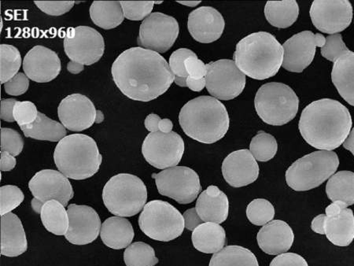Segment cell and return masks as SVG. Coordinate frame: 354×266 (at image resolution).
<instances>
[{
    "label": "cell",
    "instance_id": "obj_1",
    "mask_svg": "<svg viewBox=\"0 0 354 266\" xmlns=\"http://www.w3.org/2000/svg\"><path fill=\"white\" fill-rule=\"evenodd\" d=\"M111 73L119 90L129 99L140 102H150L167 93L175 77L161 55L140 47L120 55Z\"/></svg>",
    "mask_w": 354,
    "mask_h": 266
},
{
    "label": "cell",
    "instance_id": "obj_2",
    "mask_svg": "<svg viewBox=\"0 0 354 266\" xmlns=\"http://www.w3.org/2000/svg\"><path fill=\"white\" fill-rule=\"evenodd\" d=\"M349 110L332 99L313 102L302 111L299 129L301 137L314 149L333 151L344 144L352 128Z\"/></svg>",
    "mask_w": 354,
    "mask_h": 266
},
{
    "label": "cell",
    "instance_id": "obj_3",
    "mask_svg": "<svg viewBox=\"0 0 354 266\" xmlns=\"http://www.w3.org/2000/svg\"><path fill=\"white\" fill-rule=\"evenodd\" d=\"M179 122L187 137L205 144H214L224 137L230 124L225 106L207 95L199 96L183 106Z\"/></svg>",
    "mask_w": 354,
    "mask_h": 266
},
{
    "label": "cell",
    "instance_id": "obj_4",
    "mask_svg": "<svg viewBox=\"0 0 354 266\" xmlns=\"http://www.w3.org/2000/svg\"><path fill=\"white\" fill-rule=\"evenodd\" d=\"M234 60L245 75L266 80L275 76L283 65V45L271 33H251L237 44Z\"/></svg>",
    "mask_w": 354,
    "mask_h": 266
},
{
    "label": "cell",
    "instance_id": "obj_5",
    "mask_svg": "<svg viewBox=\"0 0 354 266\" xmlns=\"http://www.w3.org/2000/svg\"><path fill=\"white\" fill-rule=\"evenodd\" d=\"M54 160L59 172L67 178L82 180L98 173L102 157L93 138L87 135L72 134L56 146Z\"/></svg>",
    "mask_w": 354,
    "mask_h": 266
},
{
    "label": "cell",
    "instance_id": "obj_6",
    "mask_svg": "<svg viewBox=\"0 0 354 266\" xmlns=\"http://www.w3.org/2000/svg\"><path fill=\"white\" fill-rule=\"evenodd\" d=\"M102 200L108 211L115 216L133 217L146 205L147 187L133 174H118L104 186Z\"/></svg>",
    "mask_w": 354,
    "mask_h": 266
},
{
    "label": "cell",
    "instance_id": "obj_7",
    "mask_svg": "<svg viewBox=\"0 0 354 266\" xmlns=\"http://www.w3.org/2000/svg\"><path fill=\"white\" fill-rule=\"evenodd\" d=\"M339 166V160L335 152L314 151L299 158L288 168L287 184L296 191L316 189L333 177Z\"/></svg>",
    "mask_w": 354,
    "mask_h": 266
},
{
    "label": "cell",
    "instance_id": "obj_8",
    "mask_svg": "<svg viewBox=\"0 0 354 266\" xmlns=\"http://www.w3.org/2000/svg\"><path fill=\"white\" fill-rule=\"evenodd\" d=\"M254 106L262 121L270 126H282L298 114L299 99L287 84L271 82L259 89Z\"/></svg>",
    "mask_w": 354,
    "mask_h": 266
},
{
    "label": "cell",
    "instance_id": "obj_9",
    "mask_svg": "<svg viewBox=\"0 0 354 266\" xmlns=\"http://www.w3.org/2000/svg\"><path fill=\"white\" fill-rule=\"evenodd\" d=\"M139 225L147 236L162 242L176 239L185 228L184 216L178 209L162 200L147 203L140 213Z\"/></svg>",
    "mask_w": 354,
    "mask_h": 266
},
{
    "label": "cell",
    "instance_id": "obj_10",
    "mask_svg": "<svg viewBox=\"0 0 354 266\" xmlns=\"http://www.w3.org/2000/svg\"><path fill=\"white\" fill-rule=\"evenodd\" d=\"M160 194L170 198L180 205H189L201 191L198 173L186 167H175L152 174Z\"/></svg>",
    "mask_w": 354,
    "mask_h": 266
},
{
    "label": "cell",
    "instance_id": "obj_11",
    "mask_svg": "<svg viewBox=\"0 0 354 266\" xmlns=\"http://www.w3.org/2000/svg\"><path fill=\"white\" fill-rule=\"evenodd\" d=\"M205 88L216 99L232 100L243 93L245 75L235 61L221 59L207 65Z\"/></svg>",
    "mask_w": 354,
    "mask_h": 266
},
{
    "label": "cell",
    "instance_id": "obj_12",
    "mask_svg": "<svg viewBox=\"0 0 354 266\" xmlns=\"http://www.w3.org/2000/svg\"><path fill=\"white\" fill-rule=\"evenodd\" d=\"M179 32L178 21L174 17L155 12L142 21L137 43L140 48L165 53L174 46Z\"/></svg>",
    "mask_w": 354,
    "mask_h": 266
},
{
    "label": "cell",
    "instance_id": "obj_13",
    "mask_svg": "<svg viewBox=\"0 0 354 266\" xmlns=\"http://www.w3.org/2000/svg\"><path fill=\"white\" fill-rule=\"evenodd\" d=\"M185 146L179 134L151 133L142 146V154L151 166L159 169L175 167L184 155Z\"/></svg>",
    "mask_w": 354,
    "mask_h": 266
},
{
    "label": "cell",
    "instance_id": "obj_14",
    "mask_svg": "<svg viewBox=\"0 0 354 266\" xmlns=\"http://www.w3.org/2000/svg\"><path fill=\"white\" fill-rule=\"evenodd\" d=\"M64 49L71 61L83 66L93 65L104 54V39L93 28H70L66 34Z\"/></svg>",
    "mask_w": 354,
    "mask_h": 266
},
{
    "label": "cell",
    "instance_id": "obj_15",
    "mask_svg": "<svg viewBox=\"0 0 354 266\" xmlns=\"http://www.w3.org/2000/svg\"><path fill=\"white\" fill-rule=\"evenodd\" d=\"M310 14L313 26L319 31L333 35L351 26L353 8L348 0H315Z\"/></svg>",
    "mask_w": 354,
    "mask_h": 266
},
{
    "label": "cell",
    "instance_id": "obj_16",
    "mask_svg": "<svg viewBox=\"0 0 354 266\" xmlns=\"http://www.w3.org/2000/svg\"><path fill=\"white\" fill-rule=\"evenodd\" d=\"M326 38L322 34L304 31L295 34L283 44V69L293 73H301L309 66L315 56L317 48H322Z\"/></svg>",
    "mask_w": 354,
    "mask_h": 266
},
{
    "label": "cell",
    "instance_id": "obj_17",
    "mask_svg": "<svg viewBox=\"0 0 354 266\" xmlns=\"http://www.w3.org/2000/svg\"><path fill=\"white\" fill-rule=\"evenodd\" d=\"M68 229L66 239L74 245H86L98 238L101 231L99 214L88 206L71 205L67 209Z\"/></svg>",
    "mask_w": 354,
    "mask_h": 266
},
{
    "label": "cell",
    "instance_id": "obj_18",
    "mask_svg": "<svg viewBox=\"0 0 354 266\" xmlns=\"http://www.w3.org/2000/svg\"><path fill=\"white\" fill-rule=\"evenodd\" d=\"M34 198L47 202L57 200L66 207L74 196L70 180L61 172L44 169L35 174L28 183Z\"/></svg>",
    "mask_w": 354,
    "mask_h": 266
},
{
    "label": "cell",
    "instance_id": "obj_19",
    "mask_svg": "<svg viewBox=\"0 0 354 266\" xmlns=\"http://www.w3.org/2000/svg\"><path fill=\"white\" fill-rule=\"evenodd\" d=\"M97 111L90 99L82 94H72L61 101L58 108L60 122L73 132H82L93 126Z\"/></svg>",
    "mask_w": 354,
    "mask_h": 266
},
{
    "label": "cell",
    "instance_id": "obj_20",
    "mask_svg": "<svg viewBox=\"0 0 354 266\" xmlns=\"http://www.w3.org/2000/svg\"><path fill=\"white\" fill-rule=\"evenodd\" d=\"M23 70L30 80L37 83H48L55 80L62 70L61 60L54 50L35 46L23 60Z\"/></svg>",
    "mask_w": 354,
    "mask_h": 266
},
{
    "label": "cell",
    "instance_id": "obj_21",
    "mask_svg": "<svg viewBox=\"0 0 354 266\" xmlns=\"http://www.w3.org/2000/svg\"><path fill=\"white\" fill-rule=\"evenodd\" d=\"M222 173L226 182L234 188H242L254 182L259 176V166L247 149L228 155L222 164Z\"/></svg>",
    "mask_w": 354,
    "mask_h": 266
},
{
    "label": "cell",
    "instance_id": "obj_22",
    "mask_svg": "<svg viewBox=\"0 0 354 266\" xmlns=\"http://www.w3.org/2000/svg\"><path fill=\"white\" fill-rule=\"evenodd\" d=\"M325 235L338 247H347L354 240V214L344 202H333L326 208Z\"/></svg>",
    "mask_w": 354,
    "mask_h": 266
},
{
    "label": "cell",
    "instance_id": "obj_23",
    "mask_svg": "<svg viewBox=\"0 0 354 266\" xmlns=\"http://www.w3.org/2000/svg\"><path fill=\"white\" fill-rule=\"evenodd\" d=\"M225 27L224 18L214 8H199L188 16V31L199 43L210 44L218 41L224 32Z\"/></svg>",
    "mask_w": 354,
    "mask_h": 266
},
{
    "label": "cell",
    "instance_id": "obj_24",
    "mask_svg": "<svg viewBox=\"0 0 354 266\" xmlns=\"http://www.w3.org/2000/svg\"><path fill=\"white\" fill-rule=\"evenodd\" d=\"M259 246L270 256H279L288 251L293 245L295 235L290 226L281 220H272L259 231Z\"/></svg>",
    "mask_w": 354,
    "mask_h": 266
},
{
    "label": "cell",
    "instance_id": "obj_25",
    "mask_svg": "<svg viewBox=\"0 0 354 266\" xmlns=\"http://www.w3.org/2000/svg\"><path fill=\"white\" fill-rule=\"evenodd\" d=\"M196 209L203 222L221 224L228 217L230 201L218 187L211 185L199 195Z\"/></svg>",
    "mask_w": 354,
    "mask_h": 266
},
{
    "label": "cell",
    "instance_id": "obj_26",
    "mask_svg": "<svg viewBox=\"0 0 354 266\" xmlns=\"http://www.w3.org/2000/svg\"><path fill=\"white\" fill-rule=\"evenodd\" d=\"M28 249L27 238L21 220L9 213L1 217V256L18 257Z\"/></svg>",
    "mask_w": 354,
    "mask_h": 266
},
{
    "label": "cell",
    "instance_id": "obj_27",
    "mask_svg": "<svg viewBox=\"0 0 354 266\" xmlns=\"http://www.w3.org/2000/svg\"><path fill=\"white\" fill-rule=\"evenodd\" d=\"M100 236L108 247L121 250L131 245L135 236L132 224L122 217H111L102 225Z\"/></svg>",
    "mask_w": 354,
    "mask_h": 266
},
{
    "label": "cell",
    "instance_id": "obj_28",
    "mask_svg": "<svg viewBox=\"0 0 354 266\" xmlns=\"http://www.w3.org/2000/svg\"><path fill=\"white\" fill-rule=\"evenodd\" d=\"M332 80L342 98L354 106V53L351 50L334 62Z\"/></svg>",
    "mask_w": 354,
    "mask_h": 266
},
{
    "label": "cell",
    "instance_id": "obj_29",
    "mask_svg": "<svg viewBox=\"0 0 354 266\" xmlns=\"http://www.w3.org/2000/svg\"><path fill=\"white\" fill-rule=\"evenodd\" d=\"M192 239L196 250L214 254L221 251L225 245V230L219 224L203 223L193 231Z\"/></svg>",
    "mask_w": 354,
    "mask_h": 266
},
{
    "label": "cell",
    "instance_id": "obj_30",
    "mask_svg": "<svg viewBox=\"0 0 354 266\" xmlns=\"http://www.w3.org/2000/svg\"><path fill=\"white\" fill-rule=\"evenodd\" d=\"M21 129L26 137L50 142H58L66 135L64 124L53 120L41 112L38 113L35 122L28 126H21Z\"/></svg>",
    "mask_w": 354,
    "mask_h": 266
},
{
    "label": "cell",
    "instance_id": "obj_31",
    "mask_svg": "<svg viewBox=\"0 0 354 266\" xmlns=\"http://www.w3.org/2000/svg\"><path fill=\"white\" fill-rule=\"evenodd\" d=\"M89 11L93 23L104 30L114 29L124 19L122 6L119 1H95Z\"/></svg>",
    "mask_w": 354,
    "mask_h": 266
},
{
    "label": "cell",
    "instance_id": "obj_32",
    "mask_svg": "<svg viewBox=\"0 0 354 266\" xmlns=\"http://www.w3.org/2000/svg\"><path fill=\"white\" fill-rule=\"evenodd\" d=\"M299 7L295 0L268 1L265 15L268 23L279 29H287L298 19Z\"/></svg>",
    "mask_w": 354,
    "mask_h": 266
},
{
    "label": "cell",
    "instance_id": "obj_33",
    "mask_svg": "<svg viewBox=\"0 0 354 266\" xmlns=\"http://www.w3.org/2000/svg\"><path fill=\"white\" fill-rule=\"evenodd\" d=\"M330 200L344 202L348 207L354 205V173L340 171L330 177L326 185Z\"/></svg>",
    "mask_w": 354,
    "mask_h": 266
},
{
    "label": "cell",
    "instance_id": "obj_34",
    "mask_svg": "<svg viewBox=\"0 0 354 266\" xmlns=\"http://www.w3.org/2000/svg\"><path fill=\"white\" fill-rule=\"evenodd\" d=\"M46 229L57 236H65L68 229V216L65 206L57 200L44 203L41 213Z\"/></svg>",
    "mask_w": 354,
    "mask_h": 266
},
{
    "label": "cell",
    "instance_id": "obj_35",
    "mask_svg": "<svg viewBox=\"0 0 354 266\" xmlns=\"http://www.w3.org/2000/svg\"><path fill=\"white\" fill-rule=\"evenodd\" d=\"M209 266H259V264L249 249L232 245L214 254Z\"/></svg>",
    "mask_w": 354,
    "mask_h": 266
},
{
    "label": "cell",
    "instance_id": "obj_36",
    "mask_svg": "<svg viewBox=\"0 0 354 266\" xmlns=\"http://www.w3.org/2000/svg\"><path fill=\"white\" fill-rule=\"evenodd\" d=\"M124 260L127 266H155L158 263L155 250L144 242H136L125 249Z\"/></svg>",
    "mask_w": 354,
    "mask_h": 266
},
{
    "label": "cell",
    "instance_id": "obj_37",
    "mask_svg": "<svg viewBox=\"0 0 354 266\" xmlns=\"http://www.w3.org/2000/svg\"><path fill=\"white\" fill-rule=\"evenodd\" d=\"M1 84H6L18 75L21 66V56L18 48L12 45L1 44L0 46Z\"/></svg>",
    "mask_w": 354,
    "mask_h": 266
},
{
    "label": "cell",
    "instance_id": "obj_38",
    "mask_svg": "<svg viewBox=\"0 0 354 266\" xmlns=\"http://www.w3.org/2000/svg\"><path fill=\"white\" fill-rule=\"evenodd\" d=\"M278 150L277 141L271 134L260 131L251 140L250 151L257 161L266 162L272 160Z\"/></svg>",
    "mask_w": 354,
    "mask_h": 266
},
{
    "label": "cell",
    "instance_id": "obj_39",
    "mask_svg": "<svg viewBox=\"0 0 354 266\" xmlns=\"http://www.w3.org/2000/svg\"><path fill=\"white\" fill-rule=\"evenodd\" d=\"M247 216L250 222L255 225H266L275 217V209L270 201L257 199L248 206Z\"/></svg>",
    "mask_w": 354,
    "mask_h": 266
},
{
    "label": "cell",
    "instance_id": "obj_40",
    "mask_svg": "<svg viewBox=\"0 0 354 266\" xmlns=\"http://www.w3.org/2000/svg\"><path fill=\"white\" fill-rule=\"evenodd\" d=\"M191 57H197L192 50L180 48L171 55L169 65L175 77L174 82L180 87H187V79L189 75L186 70L185 61Z\"/></svg>",
    "mask_w": 354,
    "mask_h": 266
},
{
    "label": "cell",
    "instance_id": "obj_41",
    "mask_svg": "<svg viewBox=\"0 0 354 266\" xmlns=\"http://www.w3.org/2000/svg\"><path fill=\"white\" fill-rule=\"evenodd\" d=\"M0 214L1 217L14 211L24 201L25 196L19 187L5 185L0 189Z\"/></svg>",
    "mask_w": 354,
    "mask_h": 266
},
{
    "label": "cell",
    "instance_id": "obj_42",
    "mask_svg": "<svg viewBox=\"0 0 354 266\" xmlns=\"http://www.w3.org/2000/svg\"><path fill=\"white\" fill-rule=\"evenodd\" d=\"M350 50L342 41L341 34H333L326 37V44L322 48V55L327 60L335 62Z\"/></svg>",
    "mask_w": 354,
    "mask_h": 266
},
{
    "label": "cell",
    "instance_id": "obj_43",
    "mask_svg": "<svg viewBox=\"0 0 354 266\" xmlns=\"http://www.w3.org/2000/svg\"><path fill=\"white\" fill-rule=\"evenodd\" d=\"M124 18L131 21H142L151 15L156 2H121Z\"/></svg>",
    "mask_w": 354,
    "mask_h": 266
},
{
    "label": "cell",
    "instance_id": "obj_44",
    "mask_svg": "<svg viewBox=\"0 0 354 266\" xmlns=\"http://www.w3.org/2000/svg\"><path fill=\"white\" fill-rule=\"evenodd\" d=\"M38 111L30 101H17L14 108V118L20 127L28 126L37 120Z\"/></svg>",
    "mask_w": 354,
    "mask_h": 266
},
{
    "label": "cell",
    "instance_id": "obj_45",
    "mask_svg": "<svg viewBox=\"0 0 354 266\" xmlns=\"http://www.w3.org/2000/svg\"><path fill=\"white\" fill-rule=\"evenodd\" d=\"M23 148L24 140L19 133L11 129H1V151L8 152L15 157L21 154Z\"/></svg>",
    "mask_w": 354,
    "mask_h": 266
},
{
    "label": "cell",
    "instance_id": "obj_46",
    "mask_svg": "<svg viewBox=\"0 0 354 266\" xmlns=\"http://www.w3.org/2000/svg\"><path fill=\"white\" fill-rule=\"evenodd\" d=\"M37 7L44 13L50 16H61L73 8L74 1H34Z\"/></svg>",
    "mask_w": 354,
    "mask_h": 266
},
{
    "label": "cell",
    "instance_id": "obj_47",
    "mask_svg": "<svg viewBox=\"0 0 354 266\" xmlns=\"http://www.w3.org/2000/svg\"><path fill=\"white\" fill-rule=\"evenodd\" d=\"M30 87V78L25 73H19L11 80L4 84L6 93L18 96L26 93Z\"/></svg>",
    "mask_w": 354,
    "mask_h": 266
},
{
    "label": "cell",
    "instance_id": "obj_48",
    "mask_svg": "<svg viewBox=\"0 0 354 266\" xmlns=\"http://www.w3.org/2000/svg\"><path fill=\"white\" fill-rule=\"evenodd\" d=\"M270 266H309L306 259L299 254L285 253L274 258Z\"/></svg>",
    "mask_w": 354,
    "mask_h": 266
},
{
    "label": "cell",
    "instance_id": "obj_49",
    "mask_svg": "<svg viewBox=\"0 0 354 266\" xmlns=\"http://www.w3.org/2000/svg\"><path fill=\"white\" fill-rule=\"evenodd\" d=\"M186 70L190 77L199 80L207 75V65L198 57H191L185 61Z\"/></svg>",
    "mask_w": 354,
    "mask_h": 266
},
{
    "label": "cell",
    "instance_id": "obj_50",
    "mask_svg": "<svg viewBox=\"0 0 354 266\" xmlns=\"http://www.w3.org/2000/svg\"><path fill=\"white\" fill-rule=\"evenodd\" d=\"M183 216L185 218V228L189 231L195 230L203 223V220L198 216L196 208L187 209Z\"/></svg>",
    "mask_w": 354,
    "mask_h": 266
},
{
    "label": "cell",
    "instance_id": "obj_51",
    "mask_svg": "<svg viewBox=\"0 0 354 266\" xmlns=\"http://www.w3.org/2000/svg\"><path fill=\"white\" fill-rule=\"evenodd\" d=\"M17 100L15 99H7L1 101V119L7 122H14V108Z\"/></svg>",
    "mask_w": 354,
    "mask_h": 266
},
{
    "label": "cell",
    "instance_id": "obj_52",
    "mask_svg": "<svg viewBox=\"0 0 354 266\" xmlns=\"http://www.w3.org/2000/svg\"><path fill=\"white\" fill-rule=\"evenodd\" d=\"M16 166V158L8 152L1 151V171H10Z\"/></svg>",
    "mask_w": 354,
    "mask_h": 266
},
{
    "label": "cell",
    "instance_id": "obj_53",
    "mask_svg": "<svg viewBox=\"0 0 354 266\" xmlns=\"http://www.w3.org/2000/svg\"><path fill=\"white\" fill-rule=\"evenodd\" d=\"M325 220H326V214H319L313 218L311 229L314 233L321 235L325 234Z\"/></svg>",
    "mask_w": 354,
    "mask_h": 266
},
{
    "label": "cell",
    "instance_id": "obj_54",
    "mask_svg": "<svg viewBox=\"0 0 354 266\" xmlns=\"http://www.w3.org/2000/svg\"><path fill=\"white\" fill-rule=\"evenodd\" d=\"M162 119L156 114H151L148 115L145 122V127L148 131L151 133H156L159 131L158 126L159 122Z\"/></svg>",
    "mask_w": 354,
    "mask_h": 266
},
{
    "label": "cell",
    "instance_id": "obj_55",
    "mask_svg": "<svg viewBox=\"0 0 354 266\" xmlns=\"http://www.w3.org/2000/svg\"><path fill=\"white\" fill-rule=\"evenodd\" d=\"M205 79L202 78L199 80H196L190 77L187 79V87L189 88L193 92H201L205 87Z\"/></svg>",
    "mask_w": 354,
    "mask_h": 266
},
{
    "label": "cell",
    "instance_id": "obj_56",
    "mask_svg": "<svg viewBox=\"0 0 354 266\" xmlns=\"http://www.w3.org/2000/svg\"><path fill=\"white\" fill-rule=\"evenodd\" d=\"M174 128V124L170 119L165 118L162 119L159 122V131L163 133H172V130Z\"/></svg>",
    "mask_w": 354,
    "mask_h": 266
},
{
    "label": "cell",
    "instance_id": "obj_57",
    "mask_svg": "<svg viewBox=\"0 0 354 266\" xmlns=\"http://www.w3.org/2000/svg\"><path fill=\"white\" fill-rule=\"evenodd\" d=\"M84 69V67L82 64H77V62L71 61L67 64V70L73 75H78V73H82Z\"/></svg>",
    "mask_w": 354,
    "mask_h": 266
},
{
    "label": "cell",
    "instance_id": "obj_58",
    "mask_svg": "<svg viewBox=\"0 0 354 266\" xmlns=\"http://www.w3.org/2000/svg\"><path fill=\"white\" fill-rule=\"evenodd\" d=\"M344 148L350 151L354 156V128L351 130L349 137L345 140L344 143Z\"/></svg>",
    "mask_w": 354,
    "mask_h": 266
},
{
    "label": "cell",
    "instance_id": "obj_59",
    "mask_svg": "<svg viewBox=\"0 0 354 266\" xmlns=\"http://www.w3.org/2000/svg\"><path fill=\"white\" fill-rule=\"evenodd\" d=\"M44 203L45 202L37 199V198H34V199L31 202V205L33 211H35L37 213H41Z\"/></svg>",
    "mask_w": 354,
    "mask_h": 266
},
{
    "label": "cell",
    "instance_id": "obj_60",
    "mask_svg": "<svg viewBox=\"0 0 354 266\" xmlns=\"http://www.w3.org/2000/svg\"><path fill=\"white\" fill-rule=\"evenodd\" d=\"M177 3L187 6V7L195 8L197 7L198 4L201 3V1H177Z\"/></svg>",
    "mask_w": 354,
    "mask_h": 266
},
{
    "label": "cell",
    "instance_id": "obj_61",
    "mask_svg": "<svg viewBox=\"0 0 354 266\" xmlns=\"http://www.w3.org/2000/svg\"><path fill=\"white\" fill-rule=\"evenodd\" d=\"M104 121V115L101 111H97L95 123L100 124Z\"/></svg>",
    "mask_w": 354,
    "mask_h": 266
}]
</instances>
